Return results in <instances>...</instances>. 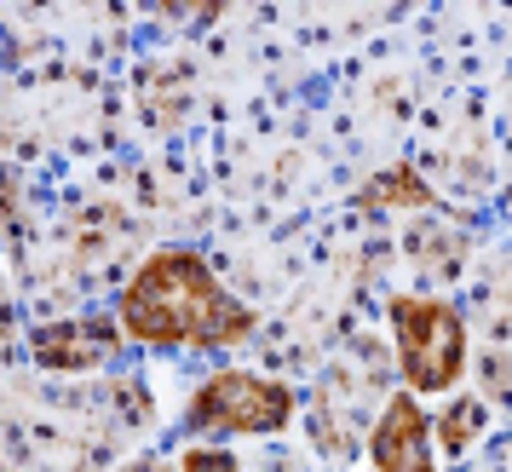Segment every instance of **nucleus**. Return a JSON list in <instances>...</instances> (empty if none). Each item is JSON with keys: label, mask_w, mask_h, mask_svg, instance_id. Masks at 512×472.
I'll use <instances>...</instances> for the list:
<instances>
[{"label": "nucleus", "mask_w": 512, "mask_h": 472, "mask_svg": "<svg viewBox=\"0 0 512 472\" xmlns=\"http://www.w3.org/2000/svg\"><path fill=\"white\" fill-rule=\"evenodd\" d=\"M0 472H6V467H0Z\"/></svg>", "instance_id": "12"}, {"label": "nucleus", "mask_w": 512, "mask_h": 472, "mask_svg": "<svg viewBox=\"0 0 512 472\" xmlns=\"http://www.w3.org/2000/svg\"><path fill=\"white\" fill-rule=\"evenodd\" d=\"M167 18H190V24H208V18H219V6H162Z\"/></svg>", "instance_id": "9"}, {"label": "nucleus", "mask_w": 512, "mask_h": 472, "mask_svg": "<svg viewBox=\"0 0 512 472\" xmlns=\"http://www.w3.org/2000/svg\"><path fill=\"white\" fill-rule=\"evenodd\" d=\"M121 329L127 340L156 346V352H173V346L213 352V346L248 340L254 311L219 288V277L196 248H162L121 288Z\"/></svg>", "instance_id": "1"}, {"label": "nucleus", "mask_w": 512, "mask_h": 472, "mask_svg": "<svg viewBox=\"0 0 512 472\" xmlns=\"http://www.w3.org/2000/svg\"><path fill=\"white\" fill-rule=\"evenodd\" d=\"M369 455L374 472H438L432 467V421L420 415L415 392L386 398L380 421L369 426Z\"/></svg>", "instance_id": "4"}, {"label": "nucleus", "mask_w": 512, "mask_h": 472, "mask_svg": "<svg viewBox=\"0 0 512 472\" xmlns=\"http://www.w3.org/2000/svg\"><path fill=\"white\" fill-rule=\"evenodd\" d=\"M29 352H35L41 369L93 375L121 352V340H116V323H104V317H70V323H41L29 334Z\"/></svg>", "instance_id": "5"}, {"label": "nucleus", "mask_w": 512, "mask_h": 472, "mask_svg": "<svg viewBox=\"0 0 512 472\" xmlns=\"http://www.w3.org/2000/svg\"><path fill=\"white\" fill-rule=\"evenodd\" d=\"M127 472H167V467H162V461H133Z\"/></svg>", "instance_id": "10"}, {"label": "nucleus", "mask_w": 512, "mask_h": 472, "mask_svg": "<svg viewBox=\"0 0 512 472\" xmlns=\"http://www.w3.org/2000/svg\"><path fill=\"white\" fill-rule=\"evenodd\" d=\"M357 202L363 208H426L432 190L420 185L415 167H392V173H380V179H369V185L357 190Z\"/></svg>", "instance_id": "6"}, {"label": "nucleus", "mask_w": 512, "mask_h": 472, "mask_svg": "<svg viewBox=\"0 0 512 472\" xmlns=\"http://www.w3.org/2000/svg\"><path fill=\"white\" fill-rule=\"evenodd\" d=\"M179 472H242V467H236L231 449H190Z\"/></svg>", "instance_id": "8"}, {"label": "nucleus", "mask_w": 512, "mask_h": 472, "mask_svg": "<svg viewBox=\"0 0 512 472\" xmlns=\"http://www.w3.org/2000/svg\"><path fill=\"white\" fill-rule=\"evenodd\" d=\"M484 398H461V403H449V415H443L432 432H438V444L449 449V455H466V449L478 444V432H484Z\"/></svg>", "instance_id": "7"}, {"label": "nucleus", "mask_w": 512, "mask_h": 472, "mask_svg": "<svg viewBox=\"0 0 512 472\" xmlns=\"http://www.w3.org/2000/svg\"><path fill=\"white\" fill-rule=\"evenodd\" d=\"M294 415V386L265 375H242V369H219L202 380V392L185 403L190 432H236V438H265L282 432Z\"/></svg>", "instance_id": "3"}, {"label": "nucleus", "mask_w": 512, "mask_h": 472, "mask_svg": "<svg viewBox=\"0 0 512 472\" xmlns=\"http://www.w3.org/2000/svg\"><path fill=\"white\" fill-rule=\"evenodd\" d=\"M0 323H6V283H0Z\"/></svg>", "instance_id": "11"}, {"label": "nucleus", "mask_w": 512, "mask_h": 472, "mask_svg": "<svg viewBox=\"0 0 512 472\" xmlns=\"http://www.w3.org/2000/svg\"><path fill=\"white\" fill-rule=\"evenodd\" d=\"M397 369L415 392H449L466 369V317L438 294H397L392 300Z\"/></svg>", "instance_id": "2"}]
</instances>
